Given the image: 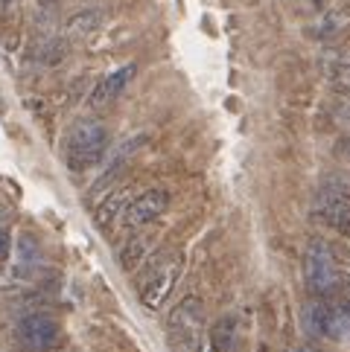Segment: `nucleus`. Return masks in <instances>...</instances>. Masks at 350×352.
<instances>
[{"label": "nucleus", "instance_id": "nucleus-1", "mask_svg": "<svg viewBox=\"0 0 350 352\" xmlns=\"http://www.w3.org/2000/svg\"><path fill=\"white\" fill-rule=\"evenodd\" d=\"M181 265H184L181 250H161V254L143 262V271L137 276V294H141V303L146 309L164 306V300L169 297V292L181 276Z\"/></svg>", "mask_w": 350, "mask_h": 352}, {"label": "nucleus", "instance_id": "nucleus-2", "mask_svg": "<svg viewBox=\"0 0 350 352\" xmlns=\"http://www.w3.org/2000/svg\"><path fill=\"white\" fill-rule=\"evenodd\" d=\"M205 323H207L205 300L196 294L184 297L167 318V341L172 352H202Z\"/></svg>", "mask_w": 350, "mask_h": 352}, {"label": "nucleus", "instance_id": "nucleus-3", "mask_svg": "<svg viewBox=\"0 0 350 352\" xmlns=\"http://www.w3.org/2000/svg\"><path fill=\"white\" fill-rule=\"evenodd\" d=\"M304 323L312 335L330 338V341H350V297H316L304 309Z\"/></svg>", "mask_w": 350, "mask_h": 352}, {"label": "nucleus", "instance_id": "nucleus-4", "mask_svg": "<svg viewBox=\"0 0 350 352\" xmlns=\"http://www.w3.org/2000/svg\"><path fill=\"white\" fill-rule=\"evenodd\" d=\"M108 129L96 120H82L73 125L68 137V166L70 172H88L94 169L108 152Z\"/></svg>", "mask_w": 350, "mask_h": 352}, {"label": "nucleus", "instance_id": "nucleus-5", "mask_svg": "<svg viewBox=\"0 0 350 352\" xmlns=\"http://www.w3.org/2000/svg\"><path fill=\"white\" fill-rule=\"evenodd\" d=\"M304 280L316 297L342 294L339 262H336V254L330 250V245L321 242V239H312L307 254H304Z\"/></svg>", "mask_w": 350, "mask_h": 352}, {"label": "nucleus", "instance_id": "nucleus-6", "mask_svg": "<svg viewBox=\"0 0 350 352\" xmlns=\"http://www.w3.org/2000/svg\"><path fill=\"white\" fill-rule=\"evenodd\" d=\"M59 341V323L47 314H27L15 326V344L21 352H47Z\"/></svg>", "mask_w": 350, "mask_h": 352}, {"label": "nucleus", "instance_id": "nucleus-7", "mask_svg": "<svg viewBox=\"0 0 350 352\" xmlns=\"http://www.w3.org/2000/svg\"><path fill=\"white\" fill-rule=\"evenodd\" d=\"M316 212L333 230L350 236V190L342 184H327L316 198Z\"/></svg>", "mask_w": 350, "mask_h": 352}, {"label": "nucleus", "instance_id": "nucleus-8", "mask_svg": "<svg viewBox=\"0 0 350 352\" xmlns=\"http://www.w3.org/2000/svg\"><path fill=\"white\" fill-rule=\"evenodd\" d=\"M167 207H169L167 190H146V192L132 198V204L126 207V212H123V224H126L129 230H137V228H143V224L155 221Z\"/></svg>", "mask_w": 350, "mask_h": 352}, {"label": "nucleus", "instance_id": "nucleus-9", "mask_svg": "<svg viewBox=\"0 0 350 352\" xmlns=\"http://www.w3.org/2000/svg\"><path fill=\"white\" fill-rule=\"evenodd\" d=\"M134 73H137L134 65H126V67H120V70H114V73H108V76L99 79V85L91 91V96H88V105H91V108H105V105H111V102H114V99L129 87V82L134 79Z\"/></svg>", "mask_w": 350, "mask_h": 352}, {"label": "nucleus", "instance_id": "nucleus-10", "mask_svg": "<svg viewBox=\"0 0 350 352\" xmlns=\"http://www.w3.org/2000/svg\"><path fill=\"white\" fill-rule=\"evenodd\" d=\"M134 198V190L132 186H123V190H114L103 204L96 207V228L99 230H111L117 221H123V212H126V207L132 204Z\"/></svg>", "mask_w": 350, "mask_h": 352}, {"label": "nucleus", "instance_id": "nucleus-11", "mask_svg": "<svg viewBox=\"0 0 350 352\" xmlns=\"http://www.w3.org/2000/svg\"><path fill=\"white\" fill-rule=\"evenodd\" d=\"M41 265V248L35 242V236L23 233L18 239V254H15V274L18 276H30L35 268Z\"/></svg>", "mask_w": 350, "mask_h": 352}, {"label": "nucleus", "instance_id": "nucleus-12", "mask_svg": "<svg viewBox=\"0 0 350 352\" xmlns=\"http://www.w3.org/2000/svg\"><path fill=\"white\" fill-rule=\"evenodd\" d=\"M236 320L234 318H219L210 326V349L207 352H236Z\"/></svg>", "mask_w": 350, "mask_h": 352}, {"label": "nucleus", "instance_id": "nucleus-13", "mask_svg": "<svg viewBox=\"0 0 350 352\" xmlns=\"http://www.w3.org/2000/svg\"><path fill=\"white\" fill-rule=\"evenodd\" d=\"M117 259H120V265L126 268V271L141 268L143 262L149 259V239H146V236H132V239H126V242L120 245V250H117Z\"/></svg>", "mask_w": 350, "mask_h": 352}, {"label": "nucleus", "instance_id": "nucleus-14", "mask_svg": "<svg viewBox=\"0 0 350 352\" xmlns=\"http://www.w3.org/2000/svg\"><path fill=\"white\" fill-rule=\"evenodd\" d=\"M65 56H68V44L61 38H53V35L44 38V41H39V44H35V50H32V61H39V65H44V67L59 65Z\"/></svg>", "mask_w": 350, "mask_h": 352}, {"label": "nucleus", "instance_id": "nucleus-15", "mask_svg": "<svg viewBox=\"0 0 350 352\" xmlns=\"http://www.w3.org/2000/svg\"><path fill=\"white\" fill-rule=\"evenodd\" d=\"M99 21H103V15L99 12H94V9H88V12H79V15H73L70 21H68V35H91L96 27H99Z\"/></svg>", "mask_w": 350, "mask_h": 352}, {"label": "nucleus", "instance_id": "nucleus-16", "mask_svg": "<svg viewBox=\"0 0 350 352\" xmlns=\"http://www.w3.org/2000/svg\"><path fill=\"white\" fill-rule=\"evenodd\" d=\"M6 254H9V233L0 228V262L6 259Z\"/></svg>", "mask_w": 350, "mask_h": 352}, {"label": "nucleus", "instance_id": "nucleus-17", "mask_svg": "<svg viewBox=\"0 0 350 352\" xmlns=\"http://www.w3.org/2000/svg\"><path fill=\"white\" fill-rule=\"evenodd\" d=\"M15 3L18 0H0V18H6L12 9H15Z\"/></svg>", "mask_w": 350, "mask_h": 352}, {"label": "nucleus", "instance_id": "nucleus-18", "mask_svg": "<svg viewBox=\"0 0 350 352\" xmlns=\"http://www.w3.org/2000/svg\"><path fill=\"white\" fill-rule=\"evenodd\" d=\"M339 114H342L344 120H350V96H344V102L339 105Z\"/></svg>", "mask_w": 350, "mask_h": 352}, {"label": "nucleus", "instance_id": "nucleus-19", "mask_svg": "<svg viewBox=\"0 0 350 352\" xmlns=\"http://www.w3.org/2000/svg\"><path fill=\"white\" fill-rule=\"evenodd\" d=\"M292 352H312V349H292Z\"/></svg>", "mask_w": 350, "mask_h": 352}]
</instances>
